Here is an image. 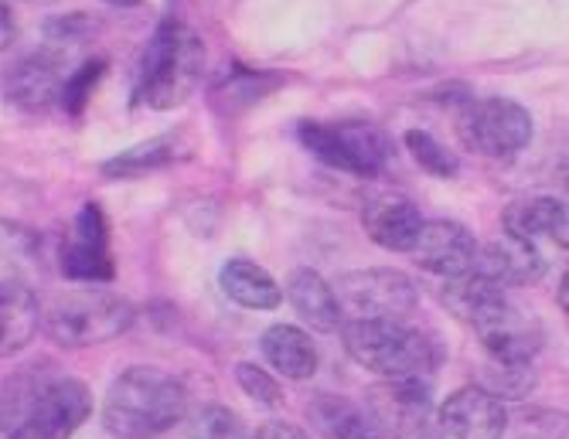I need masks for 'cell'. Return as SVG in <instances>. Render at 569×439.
I'll list each match as a JSON object with an SVG mask.
<instances>
[{
	"label": "cell",
	"instance_id": "6da1fadb",
	"mask_svg": "<svg viewBox=\"0 0 569 439\" xmlns=\"http://www.w3.org/2000/svg\"><path fill=\"white\" fill-rule=\"evenodd\" d=\"M92 416L82 378L56 368H21L0 386V439H72Z\"/></svg>",
	"mask_w": 569,
	"mask_h": 439
},
{
	"label": "cell",
	"instance_id": "7a4b0ae2",
	"mask_svg": "<svg viewBox=\"0 0 569 439\" xmlns=\"http://www.w3.org/2000/svg\"><path fill=\"white\" fill-rule=\"evenodd\" d=\"M188 412V392L181 378L153 365H133L120 371L102 399V429L117 439H153L181 422Z\"/></svg>",
	"mask_w": 569,
	"mask_h": 439
},
{
	"label": "cell",
	"instance_id": "3957f363",
	"mask_svg": "<svg viewBox=\"0 0 569 439\" xmlns=\"http://www.w3.org/2000/svg\"><path fill=\"white\" fill-rule=\"evenodd\" d=\"M204 44L178 18H164L143 48L137 76V102L150 109H174L188 102L201 79Z\"/></svg>",
	"mask_w": 569,
	"mask_h": 439
},
{
	"label": "cell",
	"instance_id": "277c9868",
	"mask_svg": "<svg viewBox=\"0 0 569 439\" xmlns=\"http://www.w3.org/2000/svg\"><path fill=\"white\" fill-rule=\"evenodd\" d=\"M341 341L358 368L382 378H427L440 361L433 338L406 320H345Z\"/></svg>",
	"mask_w": 569,
	"mask_h": 439
},
{
	"label": "cell",
	"instance_id": "5b68a950",
	"mask_svg": "<svg viewBox=\"0 0 569 439\" xmlns=\"http://www.w3.org/2000/svg\"><path fill=\"white\" fill-rule=\"evenodd\" d=\"M133 303L110 290H72L41 310L44 338L59 348H96L123 338L133 327Z\"/></svg>",
	"mask_w": 569,
	"mask_h": 439
},
{
	"label": "cell",
	"instance_id": "8992f818",
	"mask_svg": "<svg viewBox=\"0 0 569 439\" xmlns=\"http://www.w3.org/2000/svg\"><path fill=\"white\" fill-rule=\"evenodd\" d=\"M297 137L307 153H315L328 168L355 178L382 174L392 157V140L376 123L366 120H338V123L300 120Z\"/></svg>",
	"mask_w": 569,
	"mask_h": 439
},
{
	"label": "cell",
	"instance_id": "52a82bcc",
	"mask_svg": "<svg viewBox=\"0 0 569 439\" xmlns=\"http://www.w3.org/2000/svg\"><path fill=\"white\" fill-rule=\"evenodd\" d=\"M457 133L468 143V150L505 163V160H515L522 150H529L536 137V123L522 102L505 99V96H488L460 109Z\"/></svg>",
	"mask_w": 569,
	"mask_h": 439
},
{
	"label": "cell",
	"instance_id": "ba28073f",
	"mask_svg": "<svg viewBox=\"0 0 569 439\" xmlns=\"http://www.w3.org/2000/svg\"><path fill=\"white\" fill-rule=\"evenodd\" d=\"M345 320H406L420 303V290L402 269H351L335 287Z\"/></svg>",
	"mask_w": 569,
	"mask_h": 439
},
{
	"label": "cell",
	"instance_id": "9c48e42d",
	"mask_svg": "<svg viewBox=\"0 0 569 439\" xmlns=\"http://www.w3.org/2000/svg\"><path fill=\"white\" fill-rule=\"evenodd\" d=\"M369 412L386 439H440L433 389L427 378H386L369 392Z\"/></svg>",
	"mask_w": 569,
	"mask_h": 439
},
{
	"label": "cell",
	"instance_id": "30bf717a",
	"mask_svg": "<svg viewBox=\"0 0 569 439\" xmlns=\"http://www.w3.org/2000/svg\"><path fill=\"white\" fill-rule=\"evenodd\" d=\"M468 327H475V335L481 341V348L495 358V361H515V365H532V358L542 351L546 345V327L536 313L515 307L508 300V293L495 297L491 303H485Z\"/></svg>",
	"mask_w": 569,
	"mask_h": 439
},
{
	"label": "cell",
	"instance_id": "8fae6325",
	"mask_svg": "<svg viewBox=\"0 0 569 439\" xmlns=\"http://www.w3.org/2000/svg\"><path fill=\"white\" fill-rule=\"evenodd\" d=\"M59 266L66 280L79 283H110L117 277V262L110 252V222L96 201H86L72 218L69 239L59 252Z\"/></svg>",
	"mask_w": 569,
	"mask_h": 439
},
{
	"label": "cell",
	"instance_id": "7c38bea8",
	"mask_svg": "<svg viewBox=\"0 0 569 439\" xmlns=\"http://www.w3.org/2000/svg\"><path fill=\"white\" fill-rule=\"evenodd\" d=\"M478 239L468 226L453 222V218H433V222H423L420 239L412 246V259L423 272L437 280H460L475 272V259H478Z\"/></svg>",
	"mask_w": 569,
	"mask_h": 439
},
{
	"label": "cell",
	"instance_id": "4fadbf2b",
	"mask_svg": "<svg viewBox=\"0 0 569 439\" xmlns=\"http://www.w3.org/2000/svg\"><path fill=\"white\" fill-rule=\"evenodd\" d=\"M508 429L505 402L478 386H463L437 409L440 439H501Z\"/></svg>",
	"mask_w": 569,
	"mask_h": 439
},
{
	"label": "cell",
	"instance_id": "5bb4252c",
	"mask_svg": "<svg viewBox=\"0 0 569 439\" xmlns=\"http://www.w3.org/2000/svg\"><path fill=\"white\" fill-rule=\"evenodd\" d=\"M62 79L56 54H24L0 76V96L21 113H48L51 106H59Z\"/></svg>",
	"mask_w": 569,
	"mask_h": 439
},
{
	"label": "cell",
	"instance_id": "9a60e30c",
	"mask_svg": "<svg viewBox=\"0 0 569 439\" xmlns=\"http://www.w3.org/2000/svg\"><path fill=\"white\" fill-rule=\"evenodd\" d=\"M475 272L498 283L501 290H519V287H532L546 277V259L536 249V242L505 236V239L478 246Z\"/></svg>",
	"mask_w": 569,
	"mask_h": 439
},
{
	"label": "cell",
	"instance_id": "2e32d148",
	"mask_svg": "<svg viewBox=\"0 0 569 439\" xmlns=\"http://www.w3.org/2000/svg\"><path fill=\"white\" fill-rule=\"evenodd\" d=\"M427 218L420 214V208L412 204L406 194L386 191V194H372L361 208V226H366L369 239L382 249L392 252H409L420 239Z\"/></svg>",
	"mask_w": 569,
	"mask_h": 439
},
{
	"label": "cell",
	"instance_id": "e0dca14e",
	"mask_svg": "<svg viewBox=\"0 0 569 439\" xmlns=\"http://www.w3.org/2000/svg\"><path fill=\"white\" fill-rule=\"evenodd\" d=\"M287 300L310 331H321V335L341 331L345 317H341L335 287L321 277L318 269H307V266L293 269L290 280H287Z\"/></svg>",
	"mask_w": 569,
	"mask_h": 439
},
{
	"label": "cell",
	"instance_id": "ac0fdd59",
	"mask_svg": "<svg viewBox=\"0 0 569 439\" xmlns=\"http://www.w3.org/2000/svg\"><path fill=\"white\" fill-rule=\"evenodd\" d=\"M41 327V303L21 280H0V358L21 355Z\"/></svg>",
	"mask_w": 569,
	"mask_h": 439
},
{
	"label": "cell",
	"instance_id": "d6986e66",
	"mask_svg": "<svg viewBox=\"0 0 569 439\" xmlns=\"http://www.w3.org/2000/svg\"><path fill=\"white\" fill-rule=\"evenodd\" d=\"M260 351L273 371H280L290 381H310L318 375L321 355L318 345L310 341L307 331H300L297 323H273L260 338Z\"/></svg>",
	"mask_w": 569,
	"mask_h": 439
},
{
	"label": "cell",
	"instance_id": "ffe728a7",
	"mask_svg": "<svg viewBox=\"0 0 569 439\" xmlns=\"http://www.w3.org/2000/svg\"><path fill=\"white\" fill-rule=\"evenodd\" d=\"M566 204L552 194H536V198H519L505 208V236L515 239H549L559 249H566Z\"/></svg>",
	"mask_w": 569,
	"mask_h": 439
},
{
	"label": "cell",
	"instance_id": "44dd1931",
	"mask_svg": "<svg viewBox=\"0 0 569 439\" xmlns=\"http://www.w3.org/2000/svg\"><path fill=\"white\" fill-rule=\"evenodd\" d=\"M307 416L321 439H386L376 416L366 406L351 402L348 396L328 392V396L310 399Z\"/></svg>",
	"mask_w": 569,
	"mask_h": 439
},
{
	"label": "cell",
	"instance_id": "7402d4cb",
	"mask_svg": "<svg viewBox=\"0 0 569 439\" xmlns=\"http://www.w3.org/2000/svg\"><path fill=\"white\" fill-rule=\"evenodd\" d=\"M191 157V147L181 133H158L150 140H140L133 147H127L123 153L110 157L102 163V178H143V174H153V171H164L178 160H188Z\"/></svg>",
	"mask_w": 569,
	"mask_h": 439
},
{
	"label": "cell",
	"instance_id": "603a6c76",
	"mask_svg": "<svg viewBox=\"0 0 569 439\" xmlns=\"http://www.w3.org/2000/svg\"><path fill=\"white\" fill-rule=\"evenodd\" d=\"M219 287L222 293L246 307V310H277L283 303V287L270 277V269H263L252 259H229L219 272Z\"/></svg>",
	"mask_w": 569,
	"mask_h": 439
},
{
	"label": "cell",
	"instance_id": "cb8c5ba5",
	"mask_svg": "<svg viewBox=\"0 0 569 439\" xmlns=\"http://www.w3.org/2000/svg\"><path fill=\"white\" fill-rule=\"evenodd\" d=\"M181 419H184V439H249L242 416L222 402H201Z\"/></svg>",
	"mask_w": 569,
	"mask_h": 439
},
{
	"label": "cell",
	"instance_id": "d4e9b609",
	"mask_svg": "<svg viewBox=\"0 0 569 439\" xmlns=\"http://www.w3.org/2000/svg\"><path fill=\"white\" fill-rule=\"evenodd\" d=\"M478 389H485L495 399H526L536 389V371L529 365L515 361H488L478 371Z\"/></svg>",
	"mask_w": 569,
	"mask_h": 439
},
{
	"label": "cell",
	"instance_id": "484cf974",
	"mask_svg": "<svg viewBox=\"0 0 569 439\" xmlns=\"http://www.w3.org/2000/svg\"><path fill=\"white\" fill-rule=\"evenodd\" d=\"M402 140H406V150L412 153V160L420 163V171H427L430 178L450 181V178L460 174V160H457V153H453L447 143H440L433 133H427V130H406Z\"/></svg>",
	"mask_w": 569,
	"mask_h": 439
},
{
	"label": "cell",
	"instance_id": "4316f807",
	"mask_svg": "<svg viewBox=\"0 0 569 439\" xmlns=\"http://www.w3.org/2000/svg\"><path fill=\"white\" fill-rule=\"evenodd\" d=\"M102 72H107V59H89L82 62L72 76L62 79V92H59V106L66 109L69 117H82L86 106L102 79Z\"/></svg>",
	"mask_w": 569,
	"mask_h": 439
},
{
	"label": "cell",
	"instance_id": "83f0119b",
	"mask_svg": "<svg viewBox=\"0 0 569 439\" xmlns=\"http://www.w3.org/2000/svg\"><path fill=\"white\" fill-rule=\"evenodd\" d=\"M236 386H239L256 406H270V409L283 406V386H280V381H277L267 368L256 365V361H239V365H236Z\"/></svg>",
	"mask_w": 569,
	"mask_h": 439
},
{
	"label": "cell",
	"instance_id": "f1b7e54d",
	"mask_svg": "<svg viewBox=\"0 0 569 439\" xmlns=\"http://www.w3.org/2000/svg\"><path fill=\"white\" fill-rule=\"evenodd\" d=\"M92 28H96V21H89L86 14H69V18H51L48 24H44V38H48V44L51 48H72V44H79V41H86L89 34H92Z\"/></svg>",
	"mask_w": 569,
	"mask_h": 439
},
{
	"label": "cell",
	"instance_id": "f546056e",
	"mask_svg": "<svg viewBox=\"0 0 569 439\" xmlns=\"http://www.w3.org/2000/svg\"><path fill=\"white\" fill-rule=\"evenodd\" d=\"M249 439H310L297 422H287V419H270L263 422L256 432H249Z\"/></svg>",
	"mask_w": 569,
	"mask_h": 439
},
{
	"label": "cell",
	"instance_id": "4dcf8cb0",
	"mask_svg": "<svg viewBox=\"0 0 569 439\" xmlns=\"http://www.w3.org/2000/svg\"><path fill=\"white\" fill-rule=\"evenodd\" d=\"M14 34H18L14 14H11V8L4 4V0H0V51H8V48H11Z\"/></svg>",
	"mask_w": 569,
	"mask_h": 439
},
{
	"label": "cell",
	"instance_id": "1f68e13d",
	"mask_svg": "<svg viewBox=\"0 0 569 439\" xmlns=\"http://www.w3.org/2000/svg\"><path fill=\"white\" fill-rule=\"evenodd\" d=\"M102 4H110V8H137V4H143V0H102Z\"/></svg>",
	"mask_w": 569,
	"mask_h": 439
},
{
	"label": "cell",
	"instance_id": "d6a6232c",
	"mask_svg": "<svg viewBox=\"0 0 569 439\" xmlns=\"http://www.w3.org/2000/svg\"><path fill=\"white\" fill-rule=\"evenodd\" d=\"M559 307H562V310H566V280H562V283H559Z\"/></svg>",
	"mask_w": 569,
	"mask_h": 439
},
{
	"label": "cell",
	"instance_id": "836d02e7",
	"mask_svg": "<svg viewBox=\"0 0 569 439\" xmlns=\"http://www.w3.org/2000/svg\"><path fill=\"white\" fill-rule=\"evenodd\" d=\"M24 4H59V0H24Z\"/></svg>",
	"mask_w": 569,
	"mask_h": 439
}]
</instances>
